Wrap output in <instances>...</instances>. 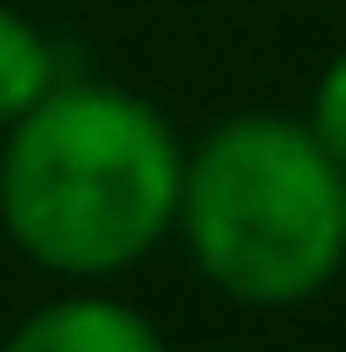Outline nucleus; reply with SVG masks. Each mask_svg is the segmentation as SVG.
Masks as SVG:
<instances>
[{"mask_svg":"<svg viewBox=\"0 0 346 352\" xmlns=\"http://www.w3.org/2000/svg\"><path fill=\"white\" fill-rule=\"evenodd\" d=\"M183 144L125 85H52L0 144V228L33 267L111 280L177 228Z\"/></svg>","mask_w":346,"mask_h":352,"instance_id":"nucleus-1","label":"nucleus"},{"mask_svg":"<svg viewBox=\"0 0 346 352\" xmlns=\"http://www.w3.org/2000/svg\"><path fill=\"white\" fill-rule=\"evenodd\" d=\"M177 235L242 307H301L346 267V170L307 118L242 111L183 151Z\"/></svg>","mask_w":346,"mask_h":352,"instance_id":"nucleus-2","label":"nucleus"},{"mask_svg":"<svg viewBox=\"0 0 346 352\" xmlns=\"http://www.w3.org/2000/svg\"><path fill=\"white\" fill-rule=\"evenodd\" d=\"M0 352H170V346L131 300L78 287V294H59V300L33 307L0 340Z\"/></svg>","mask_w":346,"mask_h":352,"instance_id":"nucleus-3","label":"nucleus"},{"mask_svg":"<svg viewBox=\"0 0 346 352\" xmlns=\"http://www.w3.org/2000/svg\"><path fill=\"white\" fill-rule=\"evenodd\" d=\"M52 85H59V52H52V39L39 33L20 7L0 0V131H7L13 118H26Z\"/></svg>","mask_w":346,"mask_h":352,"instance_id":"nucleus-4","label":"nucleus"},{"mask_svg":"<svg viewBox=\"0 0 346 352\" xmlns=\"http://www.w3.org/2000/svg\"><path fill=\"white\" fill-rule=\"evenodd\" d=\"M307 131L321 138V151L346 170V52L327 59V72L314 78V104H307Z\"/></svg>","mask_w":346,"mask_h":352,"instance_id":"nucleus-5","label":"nucleus"},{"mask_svg":"<svg viewBox=\"0 0 346 352\" xmlns=\"http://www.w3.org/2000/svg\"><path fill=\"white\" fill-rule=\"evenodd\" d=\"M39 7H78V0H39Z\"/></svg>","mask_w":346,"mask_h":352,"instance_id":"nucleus-6","label":"nucleus"}]
</instances>
